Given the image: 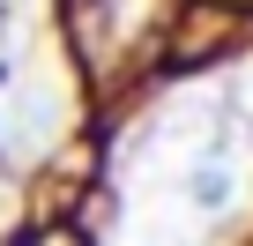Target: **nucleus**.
<instances>
[{
  "mask_svg": "<svg viewBox=\"0 0 253 246\" xmlns=\"http://www.w3.org/2000/svg\"><path fill=\"white\" fill-rule=\"evenodd\" d=\"M186 194H194L201 209H223V201H231V172H223V164H194V179H186Z\"/></svg>",
  "mask_w": 253,
  "mask_h": 246,
  "instance_id": "1",
  "label": "nucleus"
}]
</instances>
